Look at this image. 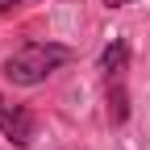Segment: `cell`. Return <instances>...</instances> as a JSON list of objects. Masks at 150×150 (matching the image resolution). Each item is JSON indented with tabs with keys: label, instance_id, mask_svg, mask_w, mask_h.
<instances>
[{
	"label": "cell",
	"instance_id": "4",
	"mask_svg": "<svg viewBox=\"0 0 150 150\" xmlns=\"http://www.w3.org/2000/svg\"><path fill=\"white\" fill-rule=\"evenodd\" d=\"M21 0H0V13H8V8H17Z\"/></svg>",
	"mask_w": 150,
	"mask_h": 150
},
{
	"label": "cell",
	"instance_id": "2",
	"mask_svg": "<svg viewBox=\"0 0 150 150\" xmlns=\"http://www.w3.org/2000/svg\"><path fill=\"white\" fill-rule=\"evenodd\" d=\"M0 134H4L13 146H29V138H33V112L21 108V104H4V112H0Z\"/></svg>",
	"mask_w": 150,
	"mask_h": 150
},
{
	"label": "cell",
	"instance_id": "3",
	"mask_svg": "<svg viewBox=\"0 0 150 150\" xmlns=\"http://www.w3.org/2000/svg\"><path fill=\"white\" fill-rule=\"evenodd\" d=\"M125 63H129V46L117 38V42H112V46L100 54V67H104L108 79H121V75H125Z\"/></svg>",
	"mask_w": 150,
	"mask_h": 150
},
{
	"label": "cell",
	"instance_id": "5",
	"mask_svg": "<svg viewBox=\"0 0 150 150\" xmlns=\"http://www.w3.org/2000/svg\"><path fill=\"white\" fill-rule=\"evenodd\" d=\"M117 4H121V0H108V8H117Z\"/></svg>",
	"mask_w": 150,
	"mask_h": 150
},
{
	"label": "cell",
	"instance_id": "6",
	"mask_svg": "<svg viewBox=\"0 0 150 150\" xmlns=\"http://www.w3.org/2000/svg\"><path fill=\"white\" fill-rule=\"evenodd\" d=\"M0 112H4V100H0Z\"/></svg>",
	"mask_w": 150,
	"mask_h": 150
},
{
	"label": "cell",
	"instance_id": "1",
	"mask_svg": "<svg viewBox=\"0 0 150 150\" xmlns=\"http://www.w3.org/2000/svg\"><path fill=\"white\" fill-rule=\"evenodd\" d=\"M63 63H71L67 46H59V42H25L4 59V79L17 83V88H33L46 75H54Z\"/></svg>",
	"mask_w": 150,
	"mask_h": 150
}]
</instances>
